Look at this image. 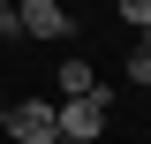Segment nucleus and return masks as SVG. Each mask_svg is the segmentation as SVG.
Listing matches in <instances>:
<instances>
[{
    "mask_svg": "<svg viewBox=\"0 0 151 144\" xmlns=\"http://www.w3.org/2000/svg\"><path fill=\"white\" fill-rule=\"evenodd\" d=\"M121 8V23L136 31V46H151V0H113Z\"/></svg>",
    "mask_w": 151,
    "mask_h": 144,
    "instance_id": "nucleus-5",
    "label": "nucleus"
},
{
    "mask_svg": "<svg viewBox=\"0 0 151 144\" xmlns=\"http://www.w3.org/2000/svg\"><path fill=\"white\" fill-rule=\"evenodd\" d=\"M68 15H60V0H15V38H60Z\"/></svg>",
    "mask_w": 151,
    "mask_h": 144,
    "instance_id": "nucleus-3",
    "label": "nucleus"
},
{
    "mask_svg": "<svg viewBox=\"0 0 151 144\" xmlns=\"http://www.w3.org/2000/svg\"><path fill=\"white\" fill-rule=\"evenodd\" d=\"M60 137H76V144H98V137H106V91L60 99Z\"/></svg>",
    "mask_w": 151,
    "mask_h": 144,
    "instance_id": "nucleus-2",
    "label": "nucleus"
},
{
    "mask_svg": "<svg viewBox=\"0 0 151 144\" xmlns=\"http://www.w3.org/2000/svg\"><path fill=\"white\" fill-rule=\"evenodd\" d=\"M0 31H8V38H15V0H0Z\"/></svg>",
    "mask_w": 151,
    "mask_h": 144,
    "instance_id": "nucleus-7",
    "label": "nucleus"
},
{
    "mask_svg": "<svg viewBox=\"0 0 151 144\" xmlns=\"http://www.w3.org/2000/svg\"><path fill=\"white\" fill-rule=\"evenodd\" d=\"M91 91H98L91 61H60V99H91Z\"/></svg>",
    "mask_w": 151,
    "mask_h": 144,
    "instance_id": "nucleus-4",
    "label": "nucleus"
},
{
    "mask_svg": "<svg viewBox=\"0 0 151 144\" xmlns=\"http://www.w3.org/2000/svg\"><path fill=\"white\" fill-rule=\"evenodd\" d=\"M8 137L15 144H53L60 137V99H23V106L8 114Z\"/></svg>",
    "mask_w": 151,
    "mask_h": 144,
    "instance_id": "nucleus-1",
    "label": "nucleus"
},
{
    "mask_svg": "<svg viewBox=\"0 0 151 144\" xmlns=\"http://www.w3.org/2000/svg\"><path fill=\"white\" fill-rule=\"evenodd\" d=\"M53 144H76V137H53Z\"/></svg>",
    "mask_w": 151,
    "mask_h": 144,
    "instance_id": "nucleus-8",
    "label": "nucleus"
},
{
    "mask_svg": "<svg viewBox=\"0 0 151 144\" xmlns=\"http://www.w3.org/2000/svg\"><path fill=\"white\" fill-rule=\"evenodd\" d=\"M129 84H151V46H136V53H129Z\"/></svg>",
    "mask_w": 151,
    "mask_h": 144,
    "instance_id": "nucleus-6",
    "label": "nucleus"
}]
</instances>
